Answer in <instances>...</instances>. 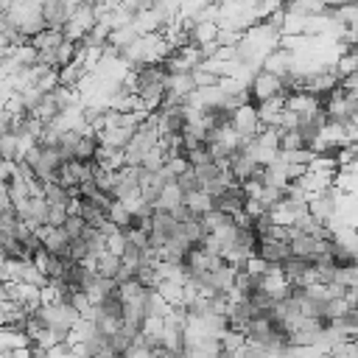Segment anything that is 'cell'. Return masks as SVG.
Returning a JSON list of instances; mask_svg holds the SVG:
<instances>
[{"label": "cell", "mask_w": 358, "mask_h": 358, "mask_svg": "<svg viewBox=\"0 0 358 358\" xmlns=\"http://www.w3.org/2000/svg\"><path fill=\"white\" fill-rule=\"evenodd\" d=\"M232 131L241 143H252L263 131V123H260V115H257L255 103H246L232 115Z\"/></svg>", "instance_id": "2"}, {"label": "cell", "mask_w": 358, "mask_h": 358, "mask_svg": "<svg viewBox=\"0 0 358 358\" xmlns=\"http://www.w3.org/2000/svg\"><path fill=\"white\" fill-rule=\"evenodd\" d=\"M95 162L103 168V171H123L126 168V151L123 148H109V145H101Z\"/></svg>", "instance_id": "4"}, {"label": "cell", "mask_w": 358, "mask_h": 358, "mask_svg": "<svg viewBox=\"0 0 358 358\" xmlns=\"http://www.w3.org/2000/svg\"><path fill=\"white\" fill-rule=\"evenodd\" d=\"M120 266H123V257L120 255H115V252H103L95 263H92V268L98 271V277H103V280H115L117 277V271H120Z\"/></svg>", "instance_id": "5"}, {"label": "cell", "mask_w": 358, "mask_h": 358, "mask_svg": "<svg viewBox=\"0 0 358 358\" xmlns=\"http://www.w3.org/2000/svg\"><path fill=\"white\" fill-rule=\"evenodd\" d=\"M73 14H76V3H64V0H45L42 3V17H45L50 31H64L70 25Z\"/></svg>", "instance_id": "3"}, {"label": "cell", "mask_w": 358, "mask_h": 358, "mask_svg": "<svg viewBox=\"0 0 358 358\" xmlns=\"http://www.w3.org/2000/svg\"><path fill=\"white\" fill-rule=\"evenodd\" d=\"M249 95H252V103L260 106V103H268L274 98H282V78L280 76H271L266 70L255 73L252 84H249Z\"/></svg>", "instance_id": "1"}, {"label": "cell", "mask_w": 358, "mask_h": 358, "mask_svg": "<svg viewBox=\"0 0 358 358\" xmlns=\"http://www.w3.org/2000/svg\"><path fill=\"white\" fill-rule=\"evenodd\" d=\"M87 227H90V224H87V221H84V218H81L78 213H70L62 229L67 232V238H70V241H78V238H84V232H87Z\"/></svg>", "instance_id": "7"}, {"label": "cell", "mask_w": 358, "mask_h": 358, "mask_svg": "<svg viewBox=\"0 0 358 358\" xmlns=\"http://www.w3.org/2000/svg\"><path fill=\"white\" fill-rule=\"evenodd\" d=\"M176 185H179V190L185 193V196H196V193H204V187H201V182H199V176H196V171L193 168H187L179 179H176Z\"/></svg>", "instance_id": "6"}]
</instances>
